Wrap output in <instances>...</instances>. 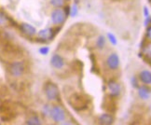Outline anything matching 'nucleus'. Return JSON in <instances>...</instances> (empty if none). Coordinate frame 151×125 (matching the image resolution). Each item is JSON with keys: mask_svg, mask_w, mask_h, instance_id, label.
<instances>
[{"mask_svg": "<svg viewBox=\"0 0 151 125\" xmlns=\"http://www.w3.org/2000/svg\"><path fill=\"white\" fill-rule=\"evenodd\" d=\"M107 37H108V39H109L110 43H111L112 45H114V46H116V45L118 44V39H117V37H115L114 34H112V33H108V34H107Z\"/></svg>", "mask_w": 151, "mask_h": 125, "instance_id": "dca6fc26", "label": "nucleus"}, {"mask_svg": "<svg viewBox=\"0 0 151 125\" xmlns=\"http://www.w3.org/2000/svg\"><path fill=\"white\" fill-rule=\"evenodd\" d=\"M107 90L109 95L112 97H118L121 93V86L120 84L115 80H110L107 84Z\"/></svg>", "mask_w": 151, "mask_h": 125, "instance_id": "39448f33", "label": "nucleus"}, {"mask_svg": "<svg viewBox=\"0 0 151 125\" xmlns=\"http://www.w3.org/2000/svg\"><path fill=\"white\" fill-rule=\"evenodd\" d=\"M50 65L51 66L55 68V69H61L65 66V60L59 54H54L52 55L50 59Z\"/></svg>", "mask_w": 151, "mask_h": 125, "instance_id": "6e6552de", "label": "nucleus"}, {"mask_svg": "<svg viewBox=\"0 0 151 125\" xmlns=\"http://www.w3.org/2000/svg\"><path fill=\"white\" fill-rule=\"evenodd\" d=\"M106 65L109 69L117 70L119 66V57L117 53H111L106 59Z\"/></svg>", "mask_w": 151, "mask_h": 125, "instance_id": "0eeeda50", "label": "nucleus"}, {"mask_svg": "<svg viewBox=\"0 0 151 125\" xmlns=\"http://www.w3.org/2000/svg\"><path fill=\"white\" fill-rule=\"evenodd\" d=\"M140 79L141 81L146 84V85H150L151 84V73L149 70H143L140 72Z\"/></svg>", "mask_w": 151, "mask_h": 125, "instance_id": "f8f14e48", "label": "nucleus"}, {"mask_svg": "<svg viewBox=\"0 0 151 125\" xmlns=\"http://www.w3.org/2000/svg\"><path fill=\"white\" fill-rule=\"evenodd\" d=\"M78 13V6L74 4L72 7H71V9H70V16L71 17H76Z\"/></svg>", "mask_w": 151, "mask_h": 125, "instance_id": "a211bd4d", "label": "nucleus"}, {"mask_svg": "<svg viewBox=\"0 0 151 125\" xmlns=\"http://www.w3.org/2000/svg\"><path fill=\"white\" fill-rule=\"evenodd\" d=\"M62 125H73V124L71 122H63Z\"/></svg>", "mask_w": 151, "mask_h": 125, "instance_id": "4be33fe9", "label": "nucleus"}, {"mask_svg": "<svg viewBox=\"0 0 151 125\" xmlns=\"http://www.w3.org/2000/svg\"><path fill=\"white\" fill-rule=\"evenodd\" d=\"M144 11H145V15H146V17H149V13H148V10H147V7H145Z\"/></svg>", "mask_w": 151, "mask_h": 125, "instance_id": "412c9836", "label": "nucleus"}, {"mask_svg": "<svg viewBox=\"0 0 151 125\" xmlns=\"http://www.w3.org/2000/svg\"><path fill=\"white\" fill-rule=\"evenodd\" d=\"M69 103H70L72 107H74V108H76L77 110L85 108L87 105L86 99L80 94H75L74 96H72L70 101H69Z\"/></svg>", "mask_w": 151, "mask_h": 125, "instance_id": "20e7f679", "label": "nucleus"}, {"mask_svg": "<svg viewBox=\"0 0 151 125\" xmlns=\"http://www.w3.org/2000/svg\"><path fill=\"white\" fill-rule=\"evenodd\" d=\"M147 37H148V39H150V37H151V28H150V26H148L147 29Z\"/></svg>", "mask_w": 151, "mask_h": 125, "instance_id": "aec40b11", "label": "nucleus"}, {"mask_svg": "<svg viewBox=\"0 0 151 125\" xmlns=\"http://www.w3.org/2000/svg\"><path fill=\"white\" fill-rule=\"evenodd\" d=\"M96 46L98 49H104V46H106V37L104 36H100L99 37L97 38V41H96Z\"/></svg>", "mask_w": 151, "mask_h": 125, "instance_id": "2eb2a0df", "label": "nucleus"}, {"mask_svg": "<svg viewBox=\"0 0 151 125\" xmlns=\"http://www.w3.org/2000/svg\"><path fill=\"white\" fill-rule=\"evenodd\" d=\"M51 4L56 8H61L62 6L65 5V0H50Z\"/></svg>", "mask_w": 151, "mask_h": 125, "instance_id": "f3484780", "label": "nucleus"}, {"mask_svg": "<svg viewBox=\"0 0 151 125\" xmlns=\"http://www.w3.org/2000/svg\"><path fill=\"white\" fill-rule=\"evenodd\" d=\"M21 30L22 33H24L25 35L27 36H34L35 34L37 33V29L35 28L33 25L29 24H25V22H24V24H22L21 26Z\"/></svg>", "mask_w": 151, "mask_h": 125, "instance_id": "9d476101", "label": "nucleus"}, {"mask_svg": "<svg viewBox=\"0 0 151 125\" xmlns=\"http://www.w3.org/2000/svg\"><path fill=\"white\" fill-rule=\"evenodd\" d=\"M25 70L24 64L22 61H14L9 65V73L14 78H20L24 75Z\"/></svg>", "mask_w": 151, "mask_h": 125, "instance_id": "f03ea898", "label": "nucleus"}, {"mask_svg": "<svg viewBox=\"0 0 151 125\" xmlns=\"http://www.w3.org/2000/svg\"><path fill=\"white\" fill-rule=\"evenodd\" d=\"M38 36L41 38H50L51 37V29H43L39 31Z\"/></svg>", "mask_w": 151, "mask_h": 125, "instance_id": "4468645a", "label": "nucleus"}, {"mask_svg": "<svg viewBox=\"0 0 151 125\" xmlns=\"http://www.w3.org/2000/svg\"><path fill=\"white\" fill-rule=\"evenodd\" d=\"M50 116L55 122H63L65 120V111L62 106H54L50 110Z\"/></svg>", "mask_w": 151, "mask_h": 125, "instance_id": "7ed1b4c3", "label": "nucleus"}, {"mask_svg": "<svg viewBox=\"0 0 151 125\" xmlns=\"http://www.w3.org/2000/svg\"><path fill=\"white\" fill-rule=\"evenodd\" d=\"M39 52L42 55H47L50 52V48L49 47H41L39 49Z\"/></svg>", "mask_w": 151, "mask_h": 125, "instance_id": "6ab92c4d", "label": "nucleus"}, {"mask_svg": "<svg viewBox=\"0 0 151 125\" xmlns=\"http://www.w3.org/2000/svg\"><path fill=\"white\" fill-rule=\"evenodd\" d=\"M139 97L142 100H148L150 98V89L146 86H141L138 88Z\"/></svg>", "mask_w": 151, "mask_h": 125, "instance_id": "9b49d317", "label": "nucleus"}, {"mask_svg": "<svg viewBox=\"0 0 151 125\" xmlns=\"http://www.w3.org/2000/svg\"><path fill=\"white\" fill-rule=\"evenodd\" d=\"M66 18L65 12L61 9H56L51 13V21L55 24H61L65 22Z\"/></svg>", "mask_w": 151, "mask_h": 125, "instance_id": "423d86ee", "label": "nucleus"}, {"mask_svg": "<svg viewBox=\"0 0 151 125\" xmlns=\"http://www.w3.org/2000/svg\"><path fill=\"white\" fill-rule=\"evenodd\" d=\"M44 93L46 97L50 101H55L59 98L60 92L58 86L53 82H48L44 86Z\"/></svg>", "mask_w": 151, "mask_h": 125, "instance_id": "f257e3e1", "label": "nucleus"}, {"mask_svg": "<svg viewBox=\"0 0 151 125\" xmlns=\"http://www.w3.org/2000/svg\"><path fill=\"white\" fill-rule=\"evenodd\" d=\"M26 125H42V123L37 116H31L27 119Z\"/></svg>", "mask_w": 151, "mask_h": 125, "instance_id": "ddd939ff", "label": "nucleus"}, {"mask_svg": "<svg viewBox=\"0 0 151 125\" xmlns=\"http://www.w3.org/2000/svg\"><path fill=\"white\" fill-rule=\"evenodd\" d=\"M98 123L99 125H112L114 123V117L108 113H104L98 119Z\"/></svg>", "mask_w": 151, "mask_h": 125, "instance_id": "1a4fd4ad", "label": "nucleus"}]
</instances>
